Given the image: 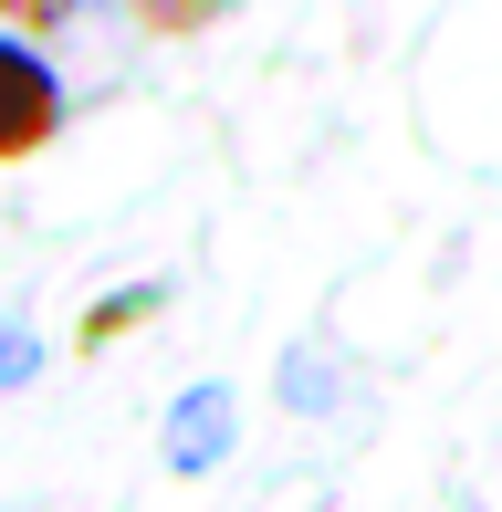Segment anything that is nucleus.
Returning <instances> with one entry per match:
<instances>
[{"label": "nucleus", "mask_w": 502, "mask_h": 512, "mask_svg": "<svg viewBox=\"0 0 502 512\" xmlns=\"http://www.w3.org/2000/svg\"><path fill=\"white\" fill-rule=\"evenodd\" d=\"M53 126H63V84H53V63H42L32 42L0 32V157H32Z\"/></svg>", "instance_id": "obj_1"}, {"label": "nucleus", "mask_w": 502, "mask_h": 512, "mask_svg": "<svg viewBox=\"0 0 502 512\" xmlns=\"http://www.w3.org/2000/svg\"><path fill=\"white\" fill-rule=\"evenodd\" d=\"M168 460L178 471H220L231 460V387H189L168 408Z\"/></svg>", "instance_id": "obj_2"}, {"label": "nucleus", "mask_w": 502, "mask_h": 512, "mask_svg": "<svg viewBox=\"0 0 502 512\" xmlns=\"http://www.w3.org/2000/svg\"><path fill=\"white\" fill-rule=\"evenodd\" d=\"M283 398H293V408H335V398H346V377H325V345H293Z\"/></svg>", "instance_id": "obj_3"}, {"label": "nucleus", "mask_w": 502, "mask_h": 512, "mask_svg": "<svg viewBox=\"0 0 502 512\" xmlns=\"http://www.w3.org/2000/svg\"><path fill=\"white\" fill-rule=\"evenodd\" d=\"M42 377V345H32V324L21 314H0V387H32Z\"/></svg>", "instance_id": "obj_4"}]
</instances>
